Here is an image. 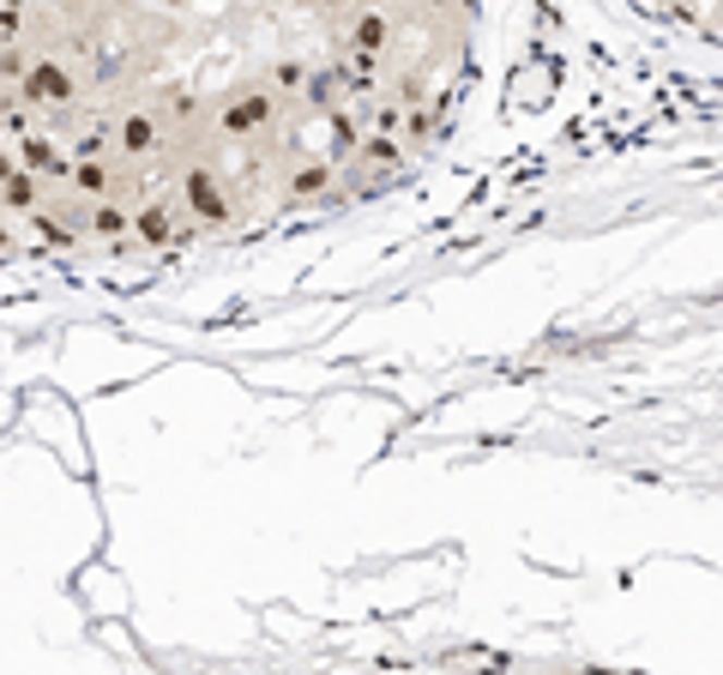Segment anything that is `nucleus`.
<instances>
[{
  "label": "nucleus",
  "instance_id": "nucleus-1",
  "mask_svg": "<svg viewBox=\"0 0 723 675\" xmlns=\"http://www.w3.org/2000/svg\"><path fill=\"white\" fill-rule=\"evenodd\" d=\"M181 199L194 206V218H199V223H223V218H230V194H223V175H218V169H206V163L181 175Z\"/></svg>",
  "mask_w": 723,
  "mask_h": 675
},
{
  "label": "nucleus",
  "instance_id": "nucleus-2",
  "mask_svg": "<svg viewBox=\"0 0 723 675\" xmlns=\"http://www.w3.org/2000/svg\"><path fill=\"white\" fill-rule=\"evenodd\" d=\"M115 151L127 157V163H145V157L163 151V121L145 115V109H133V115L115 121Z\"/></svg>",
  "mask_w": 723,
  "mask_h": 675
},
{
  "label": "nucleus",
  "instance_id": "nucleus-3",
  "mask_svg": "<svg viewBox=\"0 0 723 675\" xmlns=\"http://www.w3.org/2000/svg\"><path fill=\"white\" fill-rule=\"evenodd\" d=\"M66 169H73V187H78V194H90V199H115L121 194V175L109 163H97V157H73Z\"/></svg>",
  "mask_w": 723,
  "mask_h": 675
},
{
  "label": "nucleus",
  "instance_id": "nucleus-4",
  "mask_svg": "<svg viewBox=\"0 0 723 675\" xmlns=\"http://www.w3.org/2000/svg\"><path fill=\"white\" fill-rule=\"evenodd\" d=\"M266 121H271V97H266V91H247L242 103H235L230 115H223V133H235V139H242V133L266 127Z\"/></svg>",
  "mask_w": 723,
  "mask_h": 675
},
{
  "label": "nucleus",
  "instance_id": "nucleus-5",
  "mask_svg": "<svg viewBox=\"0 0 723 675\" xmlns=\"http://www.w3.org/2000/svg\"><path fill=\"white\" fill-rule=\"evenodd\" d=\"M90 230L103 235V242H127V235L139 230V218H133L127 206H115V199H97V211H90Z\"/></svg>",
  "mask_w": 723,
  "mask_h": 675
},
{
  "label": "nucleus",
  "instance_id": "nucleus-6",
  "mask_svg": "<svg viewBox=\"0 0 723 675\" xmlns=\"http://www.w3.org/2000/svg\"><path fill=\"white\" fill-rule=\"evenodd\" d=\"M25 97H37V103H73V78H66L61 66H37V73L25 78Z\"/></svg>",
  "mask_w": 723,
  "mask_h": 675
},
{
  "label": "nucleus",
  "instance_id": "nucleus-7",
  "mask_svg": "<svg viewBox=\"0 0 723 675\" xmlns=\"http://www.w3.org/2000/svg\"><path fill=\"white\" fill-rule=\"evenodd\" d=\"M7 211H13V218H19V211H37V169H7Z\"/></svg>",
  "mask_w": 723,
  "mask_h": 675
},
{
  "label": "nucleus",
  "instance_id": "nucleus-8",
  "mask_svg": "<svg viewBox=\"0 0 723 675\" xmlns=\"http://www.w3.org/2000/svg\"><path fill=\"white\" fill-rule=\"evenodd\" d=\"M387 37H392V25L380 13H362L356 25H350V42H356L362 54H375V49H387Z\"/></svg>",
  "mask_w": 723,
  "mask_h": 675
},
{
  "label": "nucleus",
  "instance_id": "nucleus-9",
  "mask_svg": "<svg viewBox=\"0 0 723 675\" xmlns=\"http://www.w3.org/2000/svg\"><path fill=\"white\" fill-rule=\"evenodd\" d=\"M326 182H332V163H302L296 175H290V194H296V199H308V194H320Z\"/></svg>",
  "mask_w": 723,
  "mask_h": 675
},
{
  "label": "nucleus",
  "instance_id": "nucleus-10",
  "mask_svg": "<svg viewBox=\"0 0 723 675\" xmlns=\"http://www.w3.org/2000/svg\"><path fill=\"white\" fill-rule=\"evenodd\" d=\"M133 235H145V242H157V247H163V242H169V235H175V230H169L163 206H145V211H139V230H133Z\"/></svg>",
  "mask_w": 723,
  "mask_h": 675
}]
</instances>
